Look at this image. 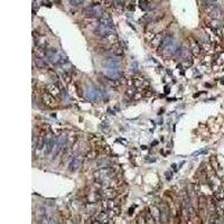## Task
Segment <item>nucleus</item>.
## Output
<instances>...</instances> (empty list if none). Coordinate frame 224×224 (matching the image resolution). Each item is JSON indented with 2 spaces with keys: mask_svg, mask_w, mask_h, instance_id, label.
<instances>
[{
  "mask_svg": "<svg viewBox=\"0 0 224 224\" xmlns=\"http://www.w3.org/2000/svg\"><path fill=\"white\" fill-rule=\"evenodd\" d=\"M55 146V139L54 138H51L47 142V149H46V154H49V152L52 151L53 148Z\"/></svg>",
  "mask_w": 224,
  "mask_h": 224,
  "instance_id": "f257e3e1",
  "label": "nucleus"
},
{
  "mask_svg": "<svg viewBox=\"0 0 224 224\" xmlns=\"http://www.w3.org/2000/svg\"><path fill=\"white\" fill-rule=\"evenodd\" d=\"M64 144H65V139L64 138H60L57 141V144H56V154H57L58 151H60V149H62V147L64 146Z\"/></svg>",
  "mask_w": 224,
  "mask_h": 224,
  "instance_id": "f03ea898",
  "label": "nucleus"
},
{
  "mask_svg": "<svg viewBox=\"0 0 224 224\" xmlns=\"http://www.w3.org/2000/svg\"><path fill=\"white\" fill-rule=\"evenodd\" d=\"M81 165V161L80 160H73L72 163H71V167H69V169L71 170H76L80 167Z\"/></svg>",
  "mask_w": 224,
  "mask_h": 224,
  "instance_id": "7ed1b4c3",
  "label": "nucleus"
},
{
  "mask_svg": "<svg viewBox=\"0 0 224 224\" xmlns=\"http://www.w3.org/2000/svg\"><path fill=\"white\" fill-rule=\"evenodd\" d=\"M49 91H51L52 95H57V94H60V90H58L57 86H55V85H51V86H49Z\"/></svg>",
  "mask_w": 224,
  "mask_h": 224,
  "instance_id": "20e7f679",
  "label": "nucleus"
},
{
  "mask_svg": "<svg viewBox=\"0 0 224 224\" xmlns=\"http://www.w3.org/2000/svg\"><path fill=\"white\" fill-rule=\"evenodd\" d=\"M100 93H98L96 91H91L90 92V100H98L99 96H100Z\"/></svg>",
  "mask_w": 224,
  "mask_h": 224,
  "instance_id": "39448f33",
  "label": "nucleus"
},
{
  "mask_svg": "<svg viewBox=\"0 0 224 224\" xmlns=\"http://www.w3.org/2000/svg\"><path fill=\"white\" fill-rule=\"evenodd\" d=\"M218 207H220V210L224 211V199H222V201L218 202Z\"/></svg>",
  "mask_w": 224,
  "mask_h": 224,
  "instance_id": "423d86ee",
  "label": "nucleus"
},
{
  "mask_svg": "<svg viewBox=\"0 0 224 224\" xmlns=\"http://www.w3.org/2000/svg\"><path fill=\"white\" fill-rule=\"evenodd\" d=\"M212 1H215V0H212Z\"/></svg>",
  "mask_w": 224,
  "mask_h": 224,
  "instance_id": "0eeeda50",
  "label": "nucleus"
}]
</instances>
